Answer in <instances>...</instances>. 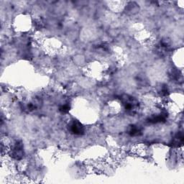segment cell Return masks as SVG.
<instances>
[{"label": "cell", "mask_w": 184, "mask_h": 184, "mask_svg": "<svg viewBox=\"0 0 184 184\" xmlns=\"http://www.w3.org/2000/svg\"><path fill=\"white\" fill-rule=\"evenodd\" d=\"M70 130L75 135H82L84 132L83 127L78 121H74L70 125Z\"/></svg>", "instance_id": "6da1fadb"}, {"label": "cell", "mask_w": 184, "mask_h": 184, "mask_svg": "<svg viewBox=\"0 0 184 184\" xmlns=\"http://www.w3.org/2000/svg\"><path fill=\"white\" fill-rule=\"evenodd\" d=\"M129 134L132 136H136V135H139L141 133L140 129L138 127H137L136 126H133L131 127V129H129Z\"/></svg>", "instance_id": "7a4b0ae2"}]
</instances>
